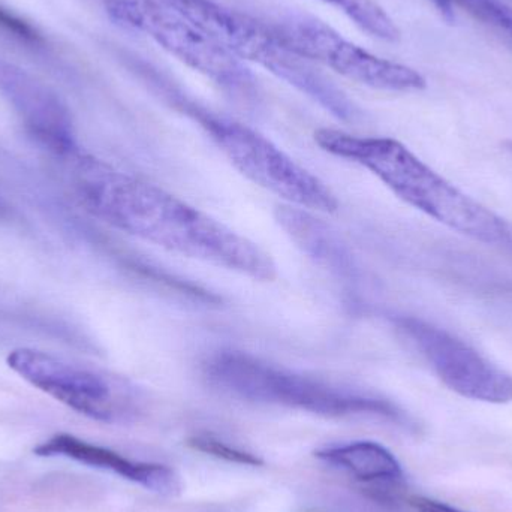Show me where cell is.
I'll return each mask as SVG.
<instances>
[{"label":"cell","mask_w":512,"mask_h":512,"mask_svg":"<svg viewBox=\"0 0 512 512\" xmlns=\"http://www.w3.org/2000/svg\"><path fill=\"white\" fill-rule=\"evenodd\" d=\"M66 161L71 162V186L78 203L105 224L251 279H276V264L267 252L170 192L81 152Z\"/></svg>","instance_id":"6da1fadb"},{"label":"cell","mask_w":512,"mask_h":512,"mask_svg":"<svg viewBox=\"0 0 512 512\" xmlns=\"http://www.w3.org/2000/svg\"><path fill=\"white\" fill-rule=\"evenodd\" d=\"M315 143L330 155L366 168L400 200L429 218L512 254V224L463 194L399 141L322 128L315 132Z\"/></svg>","instance_id":"7a4b0ae2"},{"label":"cell","mask_w":512,"mask_h":512,"mask_svg":"<svg viewBox=\"0 0 512 512\" xmlns=\"http://www.w3.org/2000/svg\"><path fill=\"white\" fill-rule=\"evenodd\" d=\"M203 372L210 385L248 402L286 406L324 417L369 414L396 423L406 420L388 400L276 366L248 352H216L207 358Z\"/></svg>","instance_id":"3957f363"},{"label":"cell","mask_w":512,"mask_h":512,"mask_svg":"<svg viewBox=\"0 0 512 512\" xmlns=\"http://www.w3.org/2000/svg\"><path fill=\"white\" fill-rule=\"evenodd\" d=\"M240 62L255 63L318 102L343 122L358 119V108L312 60L292 47L271 23L215 0H168Z\"/></svg>","instance_id":"277c9868"},{"label":"cell","mask_w":512,"mask_h":512,"mask_svg":"<svg viewBox=\"0 0 512 512\" xmlns=\"http://www.w3.org/2000/svg\"><path fill=\"white\" fill-rule=\"evenodd\" d=\"M162 90L176 108L200 123L228 161L255 185L300 209L322 213L339 209L333 191L267 137L237 120L201 107L194 99L176 92L171 84H162Z\"/></svg>","instance_id":"5b68a950"},{"label":"cell","mask_w":512,"mask_h":512,"mask_svg":"<svg viewBox=\"0 0 512 512\" xmlns=\"http://www.w3.org/2000/svg\"><path fill=\"white\" fill-rule=\"evenodd\" d=\"M111 21L152 39L171 56L212 80L228 96L254 104V75L206 30L168 0H98Z\"/></svg>","instance_id":"8992f818"},{"label":"cell","mask_w":512,"mask_h":512,"mask_svg":"<svg viewBox=\"0 0 512 512\" xmlns=\"http://www.w3.org/2000/svg\"><path fill=\"white\" fill-rule=\"evenodd\" d=\"M271 24L307 59L355 83L390 92L426 89V78L420 72L364 50L318 18L289 14Z\"/></svg>","instance_id":"52a82bcc"},{"label":"cell","mask_w":512,"mask_h":512,"mask_svg":"<svg viewBox=\"0 0 512 512\" xmlns=\"http://www.w3.org/2000/svg\"><path fill=\"white\" fill-rule=\"evenodd\" d=\"M394 324L454 393L493 405L512 402L511 373L496 366L465 340L411 316L397 318Z\"/></svg>","instance_id":"ba28073f"},{"label":"cell","mask_w":512,"mask_h":512,"mask_svg":"<svg viewBox=\"0 0 512 512\" xmlns=\"http://www.w3.org/2000/svg\"><path fill=\"white\" fill-rule=\"evenodd\" d=\"M8 366L24 381L96 421L110 423L122 409V388L110 376L33 348L14 349Z\"/></svg>","instance_id":"9c48e42d"},{"label":"cell","mask_w":512,"mask_h":512,"mask_svg":"<svg viewBox=\"0 0 512 512\" xmlns=\"http://www.w3.org/2000/svg\"><path fill=\"white\" fill-rule=\"evenodd\" d=\"M0 96L24 131L51 155L68 159L78 150L71 111L59 93L14 62L0 57Z\"/></svg>","instance_id":"30bf717a"},{"label":"cell","mask_w":512,"mask_h":512,"mask_svg":"<svg viewBox=\"0 0 512 512\" xmlns=\"http://www.w3.org/2000/svg\"><path fill=\"white\" fill-rule=\"evenodd\" d=\"M33 453L38 457H66L83 465L105 469L161 495H173L180 489L179 478L167 466L132 462L108 448L89 444L68 433L54 435L39 444Z\"/></svg>","instance_id":"8fae6325"},{"label":"cell","mask_w":512,"mask_h":512,"mask_svg":"<svg viewBox=\"0 0 512 512\" xmlns=\"http://www.w3.org/2000/svg\"><path fill=\"white\" fill-rule=\"evenodd\" d=\"M280 227L318 264L330 268L342 277H352L354 262L339 237L307 210L294 206H282L276 212Z\"/></svg>","instance_id":"7c38bea8"},{"label":"cell","mask_w":512,"mask_h":512,"mask_svg":"<svg viewBox=\"0 0 512 512\" xmlns=\"http://www.w3.org/2000/svg\"><path fill=\"white\" fill-rule=\"evenodd\" d=\"M316 459L348 472L366 483L397 481L403 477L399 460L382 445L372 441L352 442L316 451Z\"/></svg>","instance_id":"4fadbf2b"},{"label":"cell","mask_w":512,"mask_h":512,"mask_svg":"<svg viewBox=\"0 0 512 512\" xmlns=\"http://www.w3.org/2000/svg\"><path fill=\"white\" fill-rule=\"evenodd\" d=\"M342 11L355 26L373 38L396 42L400 39L399 27L376 0H319Z\"/></svg>","instance_id":"5bb4252c"},{"label":"cell","mask_w":512,"mask_h":512,"mask_svg":"<svg viewBox=\"0 0 512 512\" xmlns=\"http://www.w3.org/2000/svg\"><path fill=\"white\" fill-rule=\"evenodd\" d=\"M0 41L47 60L53 56V47L47 36L32 21L0 3Z\"/></svg>","instance_id":"9a60e30c"},{"label":"cell","mask_w":512,"mask_h":512,"mask_svg":"<svg viewBox=\"0 0 512 512\" xmlns=\"http://www.w3.org/2000/svg\"><path fill=\"white\" fill-rule=\"evenodd\" d=\"M478 21L492 27L512 44V8L502 0H454Z\"/></svg>","instance_id":"2e32d148"},{"label":"cell","mask_w":512,"mask_h":512,"mask_svg":"<svg viewBox=\"0 0 512 512\" xmlns=\"http://www.w3.org/2000/svg\"><path fill=\"white\" fill-rule=\"evenodd\" d=\"M186 444H188L192 450L200 451V453L216 457V459L225 460V462L254 466V468L264 466V460L259 459L255 454L231 447V445L225 444V442L219 441V439L213 438V436L210 435L192 436V438L188 439Z\"/></svg>","instance_id":"e0dca14e"},{"label":"cell","mask_w":512,"mask_h":512,"mask_svg":"<svg viewBox=\"0 0 512 512\" xmlns=\"http://www.w3.org/2000/svg\"><path fill=\"white\" fill-rule=\"evenodd\" d=\"M409 505L418 512H465L450 507V505L444 504V502L423 498V496H412V498L409 499Z\"/></svg>","instance_id":"ac0fdd59"},{"label":"cell","mask_w":512,"mask_h":512,"mask_svg":"<svg viewBox=\"0 0 512 512\" xmlns=\"http://www.w3.org/2000/svg\"><path fill=\"white\" fill-rule=\"evenodd\" d=\"M445 20L454 21V0H432Z\"/></svg>","instance_id":"d6986e66"}]
</instances>
